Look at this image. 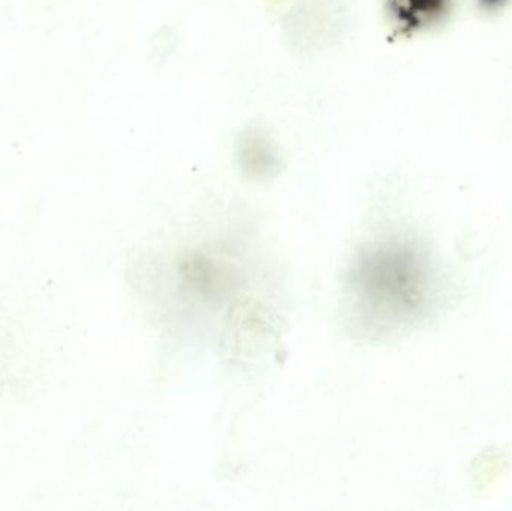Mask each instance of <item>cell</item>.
<instances>
[{"label": "cell", "instance_id": "6da1fadb", "mask_svg": "<svg viewBox=\"0 0 512 511\" xmlns=\"http://www.w3.org/2000/svg\"><path fill=\"white\" fill-rule=\"evenodd\" d=\"M439 288L426 246L406 234H379L357 248L346 270L352 327L369 338L403 332L429 317Z\"/></svg>", "mask_w": 512, "mask_h": 511}, {"label": "cell", "instance_id": "7a4b0ae2", "mask_svg": "<svg viewBox=\"0 0 512 511\" xmlns=\"http://www.w3.org/2000/svg\"><path fill=\"white\" fill-rule=\"evenodd\" d=\"M240 161L243 168L255 177L270 176L277 168L276 149L267 135L248 131L239 144Z\"/></svg>", "mask_w": 512, "mask_h": 511}]
</instances>
